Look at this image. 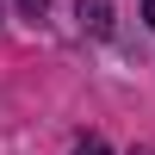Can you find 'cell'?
Returning <instances> with one entry per match:
<instances>
[{
    "label": "cell",
    "instance_id": "obj_1",
    "mask_svg": "<svg viewBox=\"0 0 155 155\" xmlns=\"http://www.w3.org/2000/svg\"><path fill=\"white\" fill-rule=\"evenodd\" d=\"M81 25L106 37V31H112V6H106V0H81Z\"/></svg>",
    "mask_w": 155,
    "mask_h": 155
},
{
    "label": "cell",
    "instance_id": "obj_2",
    "mask_svg": "<svg viewBox=\"0 0 155 155\" xmlns=\"http://www.w3.org/2000/svg\"><path fill=\"white\" fill-rule=\"evenodd\" d=\"M81 155H112V149L99 143V137H87V143H81Z\"/></svg>",
    "mask_w": 155,
    "mask_h": 155
},
{
    "label": "cell",
    "instance_id": "obj_3",
    "mask_svg": "<svg viewBox=\"0 0 155 155\" xmlns=\"http://www.w3.org/2000/svg\"><path fill=\"white\" fill-rule=\"evenodd\" d=\"M19 6H25V12H31V19H37V12H44V6H50V0H19Z\"/></svg>",
    "mask_w": 155,
    "mask_h": 155
},
{
    "label": "cell",
    "instance_id": "obj_4",
    "mask_svg": "<svg viewBox=\"0 0 155 155\" xmlns=\"http://www.w3.org/2000/svg\"><path fill=\"white\" fill-rule=\"evenodd\" d=\"M143 19H149V25H155V0H143Z\"/></svg>",
    "mask_w": 155,
    "mask_h": 155
},
{
    "label": "cell",
    "instance_id": "obj_5",
    "mask_svg": "<svg viewBox=\"0 0 155 155\" xmlns=\"http://www.w3.org/2000/svg\"><path fill=\"white\" fill-rule=\"evenodd\" d=\"M137 155H155V149H137Z\"/></svg>",
    "mask_w": 155,
    "mask_h": 155
}]
</instances>
